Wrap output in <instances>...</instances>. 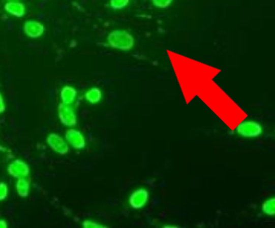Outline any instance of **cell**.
I'll return each instance as SVG.
<instances>
[{
	"instance_id": "d6986e66",
	"label": "cell",
	"mask_w": 275,
	"mask_h": 228,
	"mask_svg": "<svg viewBox=\"0 0 275 228\" xmlns=\"http://www.w3.org/2000/svg\"><path fill=\"white\" fill-rule=\"evenodd\" d=\"M8 224L4 219H0V228H8Z\"/></svg>"
},
{
	"instance_id": "ffe728a7",
	"label": "cell",
	"mask_w": 275,
	"mask_h": 228,
	"mask_svg": "<svg viewBox=\"0 0 275 228\" xmlns=\"http://www.w3.org/2000/svg\"><path fill=\"white\" fill-rule=\"evenodd\" d=\"M164 228H178L179 226H177V225H169V224H166V225H164L163 226Z\"/></svg>"
},
{
	"instance_id": "44dd1931",
	"label": "cell",
	"mask_w": 275,
	"mask_h": 228,
	"mask_svg": "<svg viewBox=\"0 0 275 228\" xmlns=\"http://www.w3.org/2000/svg\"><path fill=\"white\" fill-rule=\"evenodd\" d=\"M8 1H20V0H8Z\"/></svg>"
},
{
	"instance_id": "6da1fadb",
	"label": "cell",
	"mask_w": 275,
	"mask_h": 228,
	"mask_svg": "<svg viewBox=\"0 0 275 228\" xmlns=\"http://www.w3.org/2000/svg\"><path fill=\"white\" fill-rule=\"evenodd\" d=\"M107 43L114 49L130 51L134 47L135 40L134 37L125 29H114L107 36Z\"/></svg>"
},
{
	"instance_id": "52a82bcc",
	"label": "cell",
	"mask_w": 275,
	"mask_h": 228,
	"mask_svg": "<svg viewBox=\"0 0 275 228\" xmlns=\"http://www.w3.org/2000/svg\"><path fill=\"white\" fill-rule=\"evenodd\" d=\"M23 31L30 39H38L44 34L46 27L38 21L28 20L23 24Z\"/></svg>"
},
{
	"instance_id": "ac0fdd59",
	"label": "cell",
	"mask_w": 275,
	"mask_h": 228,
	"mask_svg": "<svg viewBox=\"0 0 275 228\" xmlns=\"http://www.w3.org/2000/svg\"><path fill=\"white\" fill-rule=\"evenodd\" d=\"M6 111V104H5L4 98L2 94H0V113H3Z\"/></svg>"
},
{
	"instance_id": "30bf717a",
	"label": "cell",
	"mask_w": 275,
	"mask_h": 228,
	"mask_svg": "<svg viewBox=\"0 0 275 228\" xmlns=\"http://www.w3.org/2000/svg\"><path fill=\"white\" fill-rule=\"evenodd\" d=\"M77 91L74 87L71 86H65L60 92V97L62 100L63 104L71 105L76 99Z\"/></svg>"
},
{
	"instance_id": "5b68a950",
	"label": "cell",
	"mask_w": 275,
	"mask_h": 228,
	"mask_svg": "<svg viewBox=\"0 0 275 228\" xmlns=\"http://www.w3.org/2000/svg\"><path fill=\"white\" fill-rule=\"evenodd\" d=\"M8 174L13 178H27L29 175V167L22 159H15L8 167Z\"/></svg>"
},
{
	"instance_id": "277c9868",
	"label": "cell",
	"mask_w": 275,
	"mask_h": 228,
	"mask_svg": "<svg viewBox=\"0 0 275 228\" xmlns=\"http://www.w3.org/2000/svg\"><path fill=\"white\" fill-rule=\"evenodd\" d=\"M47 144L54 152L61 155H66L70 152V147L68 145V143H66V140L58 134L51 133L48 135L47 138Z\"/></svg>"
},
{
	"instance_id": "5bb4252c",
	"label": "cell",
	"mask_w": 275,
	"mask_h": 228,
	"mask_svg": "<svg viewBox=\"0 0 275 228\" xmlns=\"http://www.w3.org/2000/svg\"><path fill=\"white\" fill-rule=\"evenodd\" d=\"M131 0H109V6L114 11L123 10L128 7Z\"/></svg>"
},
{
	"instance_id": "7c38bea8",
	"label": "cell",
	"mask_w": 275,
	"mask_h": 228,
	"mask_svg": "<svg viewBox=\"0 0 275 228\" xmlns=\"http://www.w3.org/2000/svg\"><path fill=\"white\" fill-rule=\"evenodd\" d=\"M85 98L88 103H90L92 105H95V104H98V103L101 101L102 92L99 89V87H92V88L88 89L86 92Z\"/></svg>"
},
{
	"instance_id": "ba28073f",
	"label": "cell",
	"mask_w": 275,
	"mask_h": 228,
	"mask_svg": "<svg viewBox=\"0 0 275 228\" xmlns=\"http://www.w3.org/2000/svg\"><path fill=\"white\" fill-rule=\"evenodd\" d=\"M66 140L74 148L81 150L86 146V140L84 136L81 131L75 128H70L66 132Z\"/></svg>"
},
{
	"instance_id": "3957f363",
	"label": "cell",
	"mask_w": 275,
	"mask_h": 228,
	"mask_svg": "<svg viewBox=\"0 0 275 228\" xmlns=\"http://www.w3.org/2000/svg\"><path fill=\"white\" fill-rule=\"evenodd\" d=\"M58 117L61 123L67 127H74L77 124V116L71 105L59 104Z\"/></svg>"
},
{
	"instance_id": "e0dca14e",
	"label": "cell",
	"mask_w": 275,
	"mask_h": 228,
	"mask_svg": "<svg viewBox=\"0 0 275 228\" xmlns=\"http://www.w3.org/2000/svg\"><path fill=\"white\" fill-rule=\"evenodd\" d=\"M8 196V186L4 182L0 183V202L7 199Z\"/></svg>"
},
{
	"instance_id": "9a60e30c",
	"label": "cell",
	"mask_w": 275,
	"mask_h": 228,
	"mask_svg": "<svg viewBox=\"0 0 275 228\" xmlns=\"http://www.w3.org/2000/svg\"><path fill=\"white\" fill-rule=\"evenodd\" d=\"M151 2L155 8L166 9L173 4V0H151Z\"/></svg>"
},
{
	"instance_id": "9c48e42d",
	"label": "cell",
	"mask_w": 275,
	"mask_h": 228,
	"mask_svg": "<svg viewBox=\"0 0 275 228\" xmlns=\"http://www.w3.org/2000/svg\"><path fill=\"white\" fill-rule=\"evenodd\" d=\"M5 11L16 18H22L26 14L25 6L20 1H8L4 6Z\"/></svg>"
},
{
	"instance_id": "4fadbf2b",
	"label": "cell",
	"mask_w": 275,
	"mask_h": 228,
	"mask_svg": "<svg viewBox=\"0 0 275 228\" xmlns=\"http://www.w3.org/2000/svg\"><path fill=\"white\" fill-rule=\"evenodd\" d=\"M262 211L264 212L266 216L270 217H274L275 216V197H271L269 199L265 200L263 204H262Z\"/></svg>"
},
{
	"instance_id": "7a4b0ae2",
	"label": "cell",
	"mask_w": 275,
	"mask_h": 228,
	"mask_svg": "<svg viewBox=\"0 0 275 228\" xmlns=\"http://www.w3.org/2000/svg\"><path fill=\"white\" fill-rule=\"evenodd\" d=\"M236 132L242 138H256L263 133V127L257 121L246 120L238 124L236 127Z\"/></svg>"
},
{
	"instance_id": "2e32d148",
	"label": "cell",
	"mask_w": 275,
	"mask_h": 228,
	"mask_svg": "<svg viewBox=\"0 0 275 228\" xmlns=\"http://www.w3.org/2000/svg\"><path fill=\"white\" fill-rule=\"evenodd\" d=\"M82 226L84 228H107L108 226L99 224L98 222L93 220H84L82 223Z\"/></svg>"
},
{
	"instance_id": "8fae6325",
	"label": "cell",
	"mask_w": 275,
	"mask_h": 228,
	"mask_svg": "<svg viewBox=\"0 0 275 228\" xmlns=\"http://www.w3.org/2000/svg\"><path fill=\"white\" fill-rule=\"evenodd\" d=\"M29 182L26 179V178H21L17 179L15 189L16 192L20 197L22 198H26L29 196Z\"/></svg>"
},
{
	"instance_id": "8992f818",
	"label": "cell",
	"mask_w": 275,
	"mask_h": 228,
	"mask_svg": "<svg viewBox=\"0 0 275 228\" xmlns=\"http://www.w3.org/2000/svg\"><path fill=\"white\" fill-rule=\"evenodd\" d=\"M148 197H149V193L147 189H137L130 196L129 203L132 209L140 210L147 204Z\"/></svg>"
}]
</instances>
